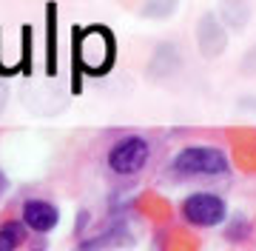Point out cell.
<instances>
[{"instance_id": "cell-1", "label": "cell", "mask_w": 256, "mask_h": 251, "mask_svg": "<svg viewBox=\"0 0 256 251\" xmlns=\"http://www.w3.org/2000/svg\"><path fill=\"white\" fill-rule=\"evenodd\" d=\"M74 66L82 69L86 75L102 77L114 69V57H117V43L111 29H106L100 38V46H94V26L74 29Z\"/></svg>"}, {"instance_id": "cell-2", "label": "cell", "mask_w": 256, "mask_h": 251, "mask_svg": "<svg viewBox=\"0 0 256 251\" xmlns=\"http://www.w3.org/2000/svg\"><path fill=\"white\" fill-rule=\"evenodd\" d=\"M171 171L180 177H222L230 171L228 151L208 143H194L174 154Z\"/></svg>"}, {"instance_id": "cell-3", "label": "cell", "mask_w": 256, "mask_h": 251, "mask_svg": "<svg viewBox=\"0 0 256 251\" xmlns=\"http://www.w3.org/2000/svg\"><path fill=\"white\" fill-rule=\"evenodd\" d=\"M180 214L191 228H220L228 223V203L216 191H191L180 203Z\"/></svg>"}, {"instance_id": "cell-4", "label": "cell", "mask_w": 256, "mask_h": 251, "mask_svg": "<svg viewBox=\"0 0 256 251\" xmlns=\"http://www.w3.org/2000/svg\"><path fill=\"white\" fill-rule=\"evenodd\" d=\"M151 157V143L142 134H122L108 149V168L120 177H134L146 168Z\"/></svg>"}, {"instance_id": "cell-5", "label": "cell", "mask_w": 256, "mask_h": 251, "mask_svg": "<svg viewBox=\"0 0 256 251\" xmlns=\"http://www.w3.org/2000/svg\"><path fill=\"white\" fill-rule=\"evenodd\" d=\"M20 223L26 225V231L34 234H48L60 225V208L52 200L43 197H28L20 208Z\"/></svg>"}, {"instance_id": "cell-6", "label": "cell", "mask_w": 256, "mask_h": 251, "mask_svg": "<svg viewBox=\"0 0 256 251\" xmlns=\"http://www.w3.org/2000/svg\"><path fill=\"white\" fill-rule=\"evenodd\" d=\"M26 225L20 223V220H6V223H0V251H18L26 245Z\"/></svg>"}, {"instance_id": "cell-7", "label": "cell", "mask_w": 256, "mask_h": 251, "mask_svg": "<svg viewBox=\"0 0 256 251\" xmlns=\"http://www.w3.org/2000/svg\"><path fill=\"white\" fill-rule=\"evenodd\" d=\"M250 231H254V223H250L248 217H242V214L225 223V237H228L230 242H245L248 237H250Z\"/></svg>"}, {"instance_id": "cell-8", "label": "cell", "mask_w": 256, "mask_h": 251, "mask_svg": "<svg viewBox=\"0 0 256 251\" xmlns=\"http://www.w3.org/2000/svg\"><path fill=\"white\" fill-rule=\"evenodd\" d=\"M48 72L54 75L57 63H54V3H48Z\"/></svg>"}]
</instances>
